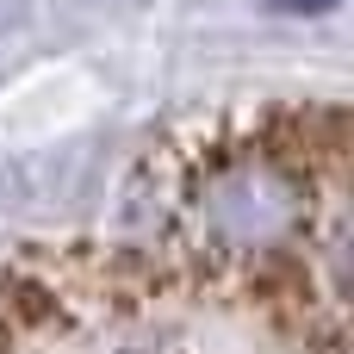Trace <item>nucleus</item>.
Listing matches in <instances>:
<instances>
[{
    "label": "nucleus",
    "mask_w": 354,
    "mask_h": 354,
    "mask_svg": "<svg viewBox=\"0 0 354 354\" xmlns=\"http://www.w3.org/2000/svg\"><path fill=\"white\" fill-rule=\"evenodd\" d=\"M274 6H286V12H330L336 0H274Z\"/></svg>",
    "instance_id": "f03ea898"
},
{
    "label": "nucleus",
    "mask_w": 354,
    "mask_h": 354,
    "mask_svg": "<svg viewBox=\"0 0 354 354\" xmlns=\"http://www.w3.org/2000/svg\"><path fill=\"white\" fill-rule=\"evenodd\" d=\"M342 292L292 255L68 249L0 268V354H348Z\"/></svg>",
    "instance_id": "f257e3e1"
}]
</instances>
